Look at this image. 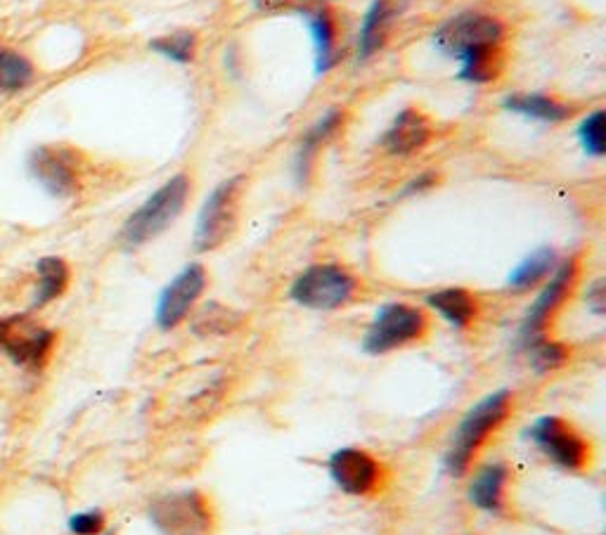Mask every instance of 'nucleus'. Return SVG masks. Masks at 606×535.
Wrapping results in <instances>:
<instances>
[{
	"label": "nucleus",
	"mask_w": 606,
	"mask_h": 535,
	"mask_svg": "<svg viewBox=\"0 0 606 535\" xmlns=\"http://www.w3.org/2000/svg\"><path fill=\"white\" fill-rule=\"evenodd\" d=\"M512 393L507 389L493 391L476 405H472L467 415L459 419L443 460L451 477L467 474L478 450L486 446L490 434H496L502 427V422L509 417V413H512Z\"/></svg>",
	"instance_id": "1"
},
{
	"label": "nucleus",
	"mask_w": 606,
	"mask_h": 535,
	"mask_svg": "<svg viewBox=\"0 0 606 535\" xmlns=\"http://www.w3.org/2000/svg\"><path fill=\"white\" fill-rule=\"evenodd\" d=\"M190 193H193V183H190L185 173H178V176L166 181L126 220L121 228V242L129 249H136L159 238L183 214Z\"/></svg>",
	"instance_id": "2"
},
{
	"label": "nucleus",
	"mask_w": 606,
	"mask_h": 535,
	"mask_svg": "<svg viewBox=\"0 0 606 535\" xmlns=\"http://www.w3.org/2000/svg\"><path fill=\"white\" fill-rule=\"evenodd\" d=\"M148 514L162 535H212L216 526L209 498L195 488L154 498Z\"/></svg>",
	"instance_id": "3"
},
{
	"label": "nucleus",
	"mask_w": 606,
	"mask_h": 535,
	"mask_svg": "<svg viewBox=\"0 0 606 535\" xmlns=\"http://www.w3.org/2000/svg\"><path fill=\"white\" fill-rule=\"evenodd\" d=\"M358 294V280L354 273L337 263L311 265L303 271L290 290V296L303 308L334 310L350 304Z\"/></svg>",
	"instance_id": "4"
},
{
	"label": "nucleus",
	"mask_w": 606,
	"mask_h": 535,
	"mask_svg": "<svg viewBox=\"0 0 606 535\" xmlns=\"http://www.w3.org/2000/svg\"><path fill=\"white\" fill-rule=\"evenodd\" d=\"M429 329L426 313L410 304H387L377 310L368 332L362 339V349L372 356H385L408 343L420 341Z\"/></svg>",
	"instance_id": "5"
},
{
	"label": "nucleus",
	"mask_w": 606,
	"mask_h": 535,
	"mask_svg": "<svg viewBox=\"0 0 606 535\" xmlns=\"http://www.w3.org/2000/svg\"><path fill=\"white\" fill-rule=\"evenodd\" d=\"M529 436L545 458L566 471H583L593 462V446L564 417L545 415L531 424Z\"/></svg>",
	"instance_id": "6"
},
{
	"label": "nucleus",
	"mask_w": 606,
	"mask_h": 535,
	"mask_svg": "<svg viewBox=\"0 0 606 535\" xmlns=\"http://www.w3.org/2000/svg\"><path fill=\"white\" fill-rule=\"evenodd\" d=\"M245 178L235 176L223 181L204 201L197 218L195 247L197 251H214L226 244L239 218V199H242Z\"/></svg>",
	"instance_id": "7"
},
{
	"label": "nucleus",
	"mask_w": 606,
	"mask_h": 535,
	"mask_svg": "<svg viewBox=\"0 0 606 535\" xmlns=\"http://www.w3.org/2000/svg\"><path fill=\"white\" fill-rule=\"evenodd\" d=\"M578 259H566L560 265H554V271L548 280V285L542 287L533 306L529 308L521 325V341L523 346H529L542 337H548V327L552 318L560 313V308L566 304V298L571 296L573 287H576L578 280Z\"/></svg>",
	"instance_id": "8"
},
{
	"label": "nucleus",
	"mask_w": 606,
	"mask_h": 535,
	"mask_svg": "<svg viewBox=\"0 0 606 535\" xmlns=\"http://www.w3.org/2000/svg\"><path fill=\"white\" fill-rule=\"evenodd\" d=\"M55 332L29 316L0 318V351L26 370H41L53 351Z\"/></svg>",
	"instance_id": "9"
},
{
	"label": "nucleus",
	"mask_w": 606,
	"mask_h": 535,
	"mask_svg": "<svg viewBox=\"0 0 606 535\" xmlns=\"http://www.w3.org/2000/svg\"><path fill=\"white\" fill-rule=\"evenodd\" d=\"M505 26L500 20L490 14L465 12L457 14L451 22H445L434 36L436 51L448 57H462L467 51L478 48L486 43H502Z\"/></svg>",
	"instance_id": "10"
},
{
	"label": "nucleus",
	"mask_w": 606,
	"mask_h": 535,
	"mask_svg": "<svg viewBox=\"0 0 606 535\" xmlns=\"http://www.w3.org/2000/svg\"><path fill=\"white\" fill-rule=\"evenodd\" d=\"M29 171L47 193L59 199L74 197L82 187V162L72 148H39L29 156Z\"/></svg>",
	"instance_id": "11"
},
{
	"label": "nucleus",
	"mask_w": 606,
	"mask_h": 535,
	"mask_svg": "<svg viewBox=\"0 0 606 535\" xmlns=\"http://www.w3.org/2000/svg\"><path fill=\"white\" fill-rule=\"evenodd\" d=\"M327 469L329 479L337 483L339 491L354 498L375 493L381 483V477H385V471H381V465L375 455L354 446L332 452V458L327 460Z\"/></svg>",
	"instance_id": "12"
},
{
	"label": "nucleus",
	"mask_w": 606,
	"mask_h": 535,
	"mask_svg": "<svg viewBox=\"0 0 606 535\" xmlns=\"http://www.w3.org/2000/svg\"><path fill=\"white\" fill-rule=\"evenodd\" d=\"M206 290V271L204 265L193 263L171 280V285L159 296L156 323L162 329H175L195 308L199 296Z\"/></svg>",
	"instance_id": "13"
},
{
	"label": "nucleus",
	"mask_w": 606,
	"mask_h": 535,
	"mask_svg": "<svg viewBox=\"0 0 606 535\" xmlns=\"http://www.w3.org/2000/svg\"><path fill=\"white\" fill-rule=\"evenodd\" d=\"M432 135H434V125L429 121V117L420 112V109L408 107L396 117L391 129L387 131L385 148L391 154L408 156L424 150L429 145V140H432Z\"/></svg>",
	"instance_id": "14"
},
{
	"label": "nucleus",
	"mask_w": 606,
	"mask_h": 535,
	"mask_svg": "<svg viewBox=\"0 0 606 535\" xmlns=\"http://www.w3.org/2000/svg\"><path fill=\"white\" fill-rule=\"evenodd\" d=\"M509 483V469L502 462L484 465L469 483V502L488 514H500L505 507V493Z\"/></svg>",
	"instance_id": "15"
},
{
	"label": "nucleus",
	"mask_w": 606,
	"mask_h": 535,
	"mask_svg": "<svg viewBox=\"0 0 606 535\" xmlns=\"http://www.w3.org/2000/svg\"><path fill=\"white\" fill-rule=\"evenodd\" d=\"M396 14H398L396 0H375L370 6L368 14H365L360 39H358L360 59H368L385 48Z\"/></svg>",
	"instance_id": "16"
},
{
	"label": "nucleus",
	"mask_w": 606,
	"mask_h": 535,
	"mask_svg": "<svg viewBox=\"0 0 606 535\" xmlns=\"http://www.w3.org/2000/svg\"><path fill=\"white\" fill-rule=\"evenodd\" d=\"M462 69L459 76L469 84H490L502 76L507 67V53L502 43H486L478 48L467 51L459 57Z\"/></svg>",
	"instance_id": "17"
},
{
	"label": "nucleus",
	"mask_w": 606,
	"mask_h": 535,
	"mask_svg": "<svg viewBox=\"0 0 606 535\" xmlns=\"http://www.w3.org/2000/svg\"><path fill=\"white\" fill-rule=\"evenodd\" d=\"M426 304L429 308L436 310L445 323H451L457 329L469 327L478 316L476 296L469 290H462V287H445V290L432 292L426 296Z\"/></svg>",
	"instance_id": "18"
},
{
	"label": "nucleus",
	"mask_w": 606,
	"mask_h": 535,
	"mask_svg": "<svg viewBox=\"0 0 606 535\" xmlns=\"http://www.w3.org/2000/svg\"><path fill=\"white\" fill-rule=\"evenodd\" d=\"M342 123H344L342 109H329V112L317 121L306 135H303L296 152V178L301 183L309 181L317 152H321V148L327 143V140L342 129Z\"/></svg>",
	"instance_id": "19"
},
{
	"label": "nucleus",
	"mask_w": 606,
	"mask_h": 535,
	"mask_svg": "<svg viewBox=\"0 0 606 535\" xmlns=\"http://www.w3.org/2000/svg\"><path fill=\"white\" fill-rule=\"evenodd\" d=\"M505 107L509 112H517L523 117H531L545 123H562L576 114V107L560 102L556 98L550 96H538V92H519V96H512L505 100Z\"/></svg>",
	"instance_id": "20"
},
{
	"label": "nucleus",
	"mask_w": 606,
	"mask_h": 535,
	"mask_svg": "<svg viewBox=\"0 0 606 535\" xmlns=\"http://www.w3.org/2000/svg\"><path fill=\"white\" fill-rule=\"evenodd\" d=\"M556 265L552 249H538L529 259H523L512 273H509L507 285L515 292H529L545 282Z\"/></svg>",
	"instance_id": "21"
},
{
	"label": "nucleus",
	"mask_w": 606,
	"mask_h": 535,
	"mask_svg": "<svg viewBox=\"0 0 606 535\" xmlns=\"http://www.w3.org/2000/svg\"><path fill=\"white\" fill-rule=\"evenodd\" d=\"M309 26L315 43L317 55V72H327L334 59H337V22H334L329 10H313L309 12Z\"/></svg>",
	"instance_id": "22"
},
{
	"label": "nucleus",
	"mask_w": 606,
	"mask_h": 535,
	"mask_svg": "<svg viewBox=\"0 0 606 535\" xmlns=\"http://www.w3.org/2000/svg\"><path fill=\"white\" fill-rule=\"evenodd\" d=\"M36 273H39V287L34 296V308H41L65 294L69 285V265L57 256H45L39 261Z\"/></svg>",
	"instance_id": "23"
},
{
	"label": "nucleus",
	"mask_w": 606,
	"mask_h": 535,
	"mask_svg": "<svg viewBox=\"0 0 606 535\" xmlns=\"http://www.w3.org/2000/svg\"><path fill=\"white\" fill-rule=\"evenodd\" d=\"M34 81V65L20 55L0 45V92H18Z\"/></svg>",
	"instance_id": "24"
},
{
	"label": "nucleus",
	"mask_w": 606,
	"mask_h": 535,
	"mask_svg": "<svg viewBox=\"0 0 606 535\" xmlns=\"http://www.w3.org/2000/svg\"><path fill=\"white\" fill-rule=\"evenodd\" d=\"M526 351H529V360L531 365L538 370V372H550V370H556L562 368L566 360H569V346L566 343H560V341H552L550 337H542L529 346H523Z\"/></svg>",
	"instance_id": "25"
},
{
	"label": "nucleus",
	"mask_w": 606,
	"mask_h": 535,
	"mask_svg": "<svg viewBox=\"0 0 606 535\" xmlns=\"http://www.w3.org/2000/svg\"><path fill=\"white\" fill-rule=\"evenodd\" d=\"M150 48L159 55L171 57L173 62H193L197 51V36L193 31H178V34H169L150 43Z\"/></svg>",
	"instance_id": "26"
},
{
	"label": "nucleus",
	"mask_w": 606,
	"mask_h": 535,
	"mask_svg": "<svg viewBox=\"0 0 606 535\" xmlns=\"http://www.w3.org/2000/svg\"><path fill=\"white\" fill-rule=\"evenodd\" d=\"M578 135H581V143H583L587 154H593V156L604 154V150H606V121H604L602 109H597V112H593L583 121Z\"/></svg>",
	"instance_id": "27"
},
{
	"label": "nucleus",
	"mask_w": 606,
	"mask_h": 535,
	"mask_svg": "<svg viewBox=\"0 0 606 535\" xmlns=\"http://www.w3.org/2000/svg\"><path fill=\"white\" fill-rule=\"evenodd\" d=\"M235 325H237V316L232 310L212 304V306H206L197 316L195 329H197V332H204V335H216V332H230Z\"/></svg>",
	"instance_id": "28"
},
{
	"label": "nucleus",
	"mask_w": 606,
	"mask_h": 535,
	"mask_svg": "<svg viewBox=\"0 0 606 535\" xmlns=\"http://www.w3.org/2000/svg\"><path fill=\"white\" fill-rule=\"evenodd\" d=\"M69 531L74 535H102L105 531V514L100 510H90L74 514L69 518Z\"/></svg>",
	"instance_id": "29"
},
{
	"label": "nucleus",
	"mask_w": 606,
	"mask_h": 535,
	"mask_svg": "<svg viewBox=\"0 0 606 535\" xmlns=\"http://www.w3.org/2000/svg\"><path fill=\"white\" fill-rule=\"evenodd\" d=\"M587 306L593 308V313H597V316H602L604 313V282L597 280L593 287L587 290Z\"/></svg>",
	"instance_id": "30"
},
{
	"label": "nucleus",
	"mask_w": 606,
	"mask_h": 535,
	"mask_svg": "<svg viewBox=\"0 0 606 535\" xmlns=\"http://www.w3.org/2000/svg\"><path fill=\"white\" fill-rule=\"evenodd\" d=\"M436 176H434V173H424V176H420L418 181H412L408 187H405V193H422V190H426V187H432V185H436Z\"/></svg>",
	"instance_id": "31"
},
{
	"label": "nucleus",
	"mask_w": 606,
	"mask_h": 535,
	"mask_svg": "<svg viewBox=\"0 0 606 535\" xmlns=\"http://www.w3.org/2000/svg\"><path fill=\"white\" fill-rule=\"evenodd\" d=\"M105 535H115V533H111V531H109V533H105Z\"/></svg>",
	"instance_id": "32"
}]
</instances>
